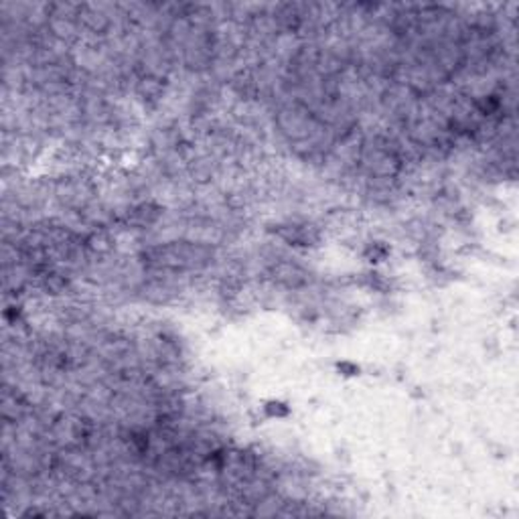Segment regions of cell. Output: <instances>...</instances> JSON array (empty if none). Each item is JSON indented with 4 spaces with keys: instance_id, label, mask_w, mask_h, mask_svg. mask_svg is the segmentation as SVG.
Segmentation results:
<instances>
[{
    "instance_id": "1",
    "label": "cell",
    "mask_w": 519,
    "mask_h": 519,
    "mask_svg": "<svg viewBox=\"0 0 519 519\" xmlns=\"http://www.w3.org/2000/svg\"><path fill=\"white\" fill-rule=\"evenodd\" d=\"M214 258V252L201 244L173 242L155 245L145 252V262L158 270H199Z\"/></svg>"
},
{
    "instance_id": "2",
    "label": "cell",
    "mask_w": 519,
    "mask_h": 519,
    "mask_svg": "<svg viewBox=\"0 0 519 519\" xmlns=\"http://www.w3.org/2000/svg\"><path fill=\"white\" fill-rule=\"evenodd\" d=\"M278 234L294 245H313V242H316V234L311 225H288L278 230Z\"/></svg>"
}]
</instances>
